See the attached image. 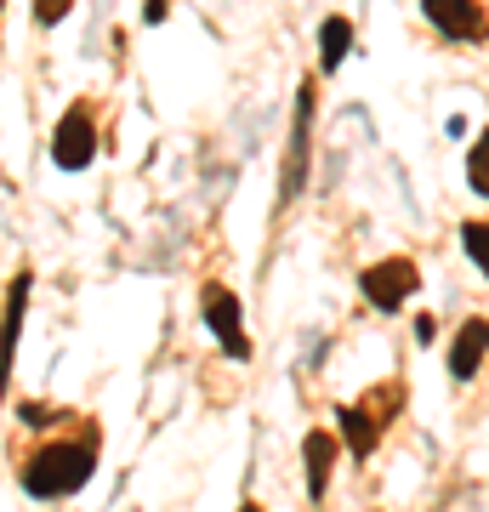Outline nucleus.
<instances>
[{
    "label": "nucleus",
    "mask_w": 489,
    "mask_h": 512,
    "mask_svg": "<svg viewBox=\"0 0 489 512\" xmlns=\"http://www.w3.org/2000/svg\"><path fill=\"white\" fill-rule=\"evenodd\" d=\"M97 467V433H80V439H52L40 444L35 456L23 461V490L40 495V501H57V495H74Z\"/></svg>",
    "instance_id": "1"
},
{
    "label": "nucleus",
    "mask_w": 489,
    "mask_h": 512,
    "mask_svg": "<svg viewBox=\"0 0 489 512\" xmlns=\"http://www.w3.org/2000/svg\"><path fill=\"white\" fill-rule=\"evenodd\" d=\"M404 393L399 387H393V393H387V404H381V393H370V399L364 404H347V410H336V427H342V439H347V450H353V456H370V450H376V439L381 433H387V410H393V404H399Z\"/></svg>",
    "instance_id": "2"
},
{
    "label": "nucleus",
    "mask_w": 489,
    "mask_h": 512,
    "mask_svg": "<svg viewBox=\"0 0 489 512\" xmlns=\"http://www.w3.org/2000/svg\"><path fill=\"white\" fill-rule=\"evenodd\" d=\"M359 285L381 313H393V308H404V302L416 296L421 279H416V262H410V256H387V262H370V268H364Z\"/></svg>",
    "instance_id": "3"
},
{
    "label": "nucleus",
    "mask_w": 489,
    "mask_h": 512,
    "mask_svg": "<svg viewBox=\"0 0 489 512\" xmlns=\"http://www.w3.org/2000/svg\"><path fill=\"white\" fill-rule=\"evenodd\" d=\"M91 154H97V120H91L86 103H74L52 131V160L63 165V171H86Z\"/></svg>",
    "instance_id": "4"
},
{
    "label": "nucleus",
    "mask_w": 489,
    "mask_h": 512,
    "mask_svg": "<svg viewBox=\"0 0 489 512\" xmlns=\"http://www.w3.org/2000/svg\"><path fill=\"white\" fill-rule=\"evenodd\" d=\"M421 12L444 40H484L489 35V18L478 0H421Z\"/></svg>",
    "instance_id": "5"
},
{
    "label": "nucleus",
    "mask_w": 489,
    "mask_h": 512,
    "mask_svg": "<svg viewBox=\"0 0 489 512\" xmlns=\"http://www.w3.org/2000/svg\"><path fill=\"white\" fill-rule=\"evenodd\" d=\"M205 319H211V330H217V342L228 359H251V336L239 330V296L234 291H211L205 296Z\"/></svg>",
    "instance_id": "6"
},
{
    "label": "nucleus",
    "mask_w": 489,
    "mask_h": 512,
    "mask_svg": "<svg viewBox=\"0 0 489 512\" xmlns=\"http://www.w3.org/2000/svg\"><path fill=\"white\" fill-rule=\"evenodd\" d=\"M308 126H313V92L302 86V97H296V137H290V160H285V200L302 194V183H308Z\"/></svg>",
    "instance_id": "7"
},
{
    "label": "nucleus",
    "mask_w": 489,
    "mask_h": 512,
    "mask_svg": "<svg viewBox=\"0 0 489 512\" xmlns=\"http://www.w3.org/2000/svg\"><path fill=\"white\" fill-rule=\"evenodd\" d=\"M484 353H489V319H467L450 348V376L455 382H472V370L484 365Z\"/></svg>",
    "instance_id": "8"
},
{
    "label": "nucleus",
    "mask_w": 489,
    "mask_h": 512,
    "mask_svg": "<svg viewBox=\"0 0 489 512\" xmlns=\"http://www.w3.org/2000/svg\"><path fill=\"white\" fill-rule=\"evenodd\" d=\"M302 456H308V495L319 501V495L330 490V461H336V433H308V444H302Z\"/></svg>",
    "instance_id": "9"
},
{
    "label": "nucleus",
    "mask_w": 489,
    "mask_h": 512,
    "mask_svg": "<svg viewBox=\"0 0 489 512\" xmlns=\"http://www.w3.org/2000/svg\"><path fill=\"white\" fill-rule=\"evenodd\" d=\"M23 302H29V279L18 274V285H12V296H6V325H0V387H6L12 348H18V330H23Z\"/></svg>",
    "instance_id": "10"
},
{
    "label": "nucleus",
    "mask_w": 489,
    "mask_h": 512,
    "mask_svg": "<svg viewBox=\"0 0 489 512\" xmlns=\"http://www.w3.org/2000/svg\"><path fill=\"white\" fill-rule=\"evenodd\" d=\"M347 46H353V23H347V18H325V29H319V63H325V69H342Z\"/></svg>",
    "instance_id": "11"
},
{
    "label": "nucleus",
    "mask_w": 489,
    "mask_h": 512,
    "mask_svg": "<svg viewBox=\"0 0 489 512\" xmlns=\"http://www.w3.org/2000/svg\"><path fill=\"white\" fill-rule=\"evenodd\" d=\"M461 245H467V256L478 262V274L489 279V222H467V228H461Z\"/></svg>",
    "instance_id": "12"
},
{
    "label": "nucleus",
    "mask_w": 489,
    "mask_h": 512,
    "mask_svg": "<svg viewBox=\"0 0 489 512\" xmlns=\"http://www.w3.org/2000/svg\"><path fill=\"white\" fill-rule=\"evenodd\" d=\"M467 183H472V194H484V200H489V137H478V143H472V154H467Z\"/></svg>",
    "instance_id": "13"
},
{
    "label": "nucleus",
    "mask_w": 489,
    "mask_h": 512,
    "mask_svg": "<svg viewBox=\"0 0 489 512\" xmlns=\"http://www.w3.org/2000/svg\"><path fill=\"white\" fill-rule=\"evenodd\" d=\"M69 6H74V0H35V18H40V23H57Z\"/></svg>",
    "instance_id": "14"
},
{
    "label": "nucleus",
    "mask_w": 489,
    "mask_h": 512,
    "mask_svg": "<svg viewBox=\"0 0 489 512\" xmlns=\"http://www.w3.org/2000/svg\"><path fill=\"white\" fill-rule=\"evenodd\" d=\"M433 336H438L433 313H421V319H416V342H421V348H427V342H433Z\"/></svg>",
    "instance_id": "15"
}]
</instances>
